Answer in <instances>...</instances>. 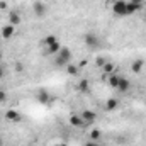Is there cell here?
I'll list each match as a JSON object with an SVG mask.
<instances>
[{
	"label": "cell",
	"instance_id": "9a60e30c",
	"mask_svg": "<svg viewBox=\"0 0 146 146\" xmlns=\"http://www.w3.org/2000/svg\"><path fill=\"white\" fill-rule=\"evenodd\" d=\"M60 49H61V44H60V41H58V42H54L53 46H48V48H46V53H48V54H56Z\"/></svg>",
	"mask_w": 146,
	"mask_h": 146
},
{
	"label": "cell",
	"instance_id": "3957f363",
	"mask_svg": "<svg viewBox=\"0 0 146 146\" xmlns=\"http://www.w3.org/2000/svg\"><path fill=\"white\" fill-rule=\"evenodd\" d=\"M83 41H85V44H87L88 48H92V49H95V48H100V44H102L100 37L97 36L95 33H85Z\"/></svg>",
	"mask_w": 146,
	"mask_h": 146
},
{
	"label": "cell",
	"instance_id": "2e32d148",
	"mask_svg": "<svg viewBox=\"0 0 146 146\" xmlns=\"http://www.w3.org/2000/svg\"><path fill=\"white\" fill-rule=\"evenodd\" d=\"M119 78H121V76H119L117 73H112V75H109V80H107V82H109L110 87L117 88V85H119Z\"/></svg>",
	"mask_w": 146,
	"mask_h": 146
},
{
	"label": "cell",
	"instance_id": "4fadbf2b",
	"mask_svg": "<svg viewBox=\"0 0 146 146\" xmlns=\"http://www.w3.org/2000/svg\"><path fill=\"white\" fill-rule=\"evenodd\" d=\"M66 72H68V75H72V76H78L80 75V68L76 65H73V63H68L66 65Z\"/></svg>",
	"mask_w": 146,
	"mask_h": 146
},
{
	"label": "cell",
	"instance_id": "30bf717a",
	"mask_svg": "<svg viewBox=\"0 0 146 146\" xmlns=\"http://www.w3.org/2000/svg\"><path fill=\"white\" fill-rule=\"evenodd\" d=\"M5 119H7V121H12V122H19V121H21V115H19L17 110L10 109V110L5 112Z\"/></svg>",
	"mask_w": 146,
	"mask_h": 146
},
{
	"label": "cell",
	"instance_id": "f546056e",
	"mask_svg": "<svg viewBox=\"0 0 146 146\" xmlns=\"http://www.w3.org/2000/svg\"><path fill=\"white\" fill-rule=\"evenodd\" d=\"M0 146H2V139H0Z\"/></svg>",
	"mask_w": 146,
	"mask_h": 146
},
{
	"label": "cell",
	"instance_id": "7402d4cb",
	"mask_svg": "<svg viewBox=\"0 0 146 146\" xmlns=\"http://www.w3.org/2000/svg\"><path fill=\"white\" fill-rule=\"evenodd\" d=\"M5 100H7V92L5 90H0V104L5 102Z\"/></svg>",
	"mask_w": 146,
	"mask_h": 146
},
{
	"label": "cell",
	"instance_id": "6da1fadb",
	"mask_svg": "<svg viewBox=\"0 0 146 146\" xmlns=\"http://www.w3.org/2000/svg\"><path fill=\"white\" fill-rule=\"evenodd\" d=\"M112 12H114V15H117V17H127V15H133L131 10H129L127 0H115V2L112 3Z\"/></svg>",
	"mask_w": 146,
	"mask_h": 146
},
{
	"label": "cell",
	"instance_id": "8fae6325",
	"mask_svg": "<svg viewBox=\"0 0 146 146\" xmlns=\"http://www.w3.org/2000/svg\"><path fill=\"white\" fill-rule=\"evenodd\" d=\"M143 66H145V60L138 58V60H134V61H133V65H131V70H133V73H141Z\"/></svg>",
	"mask_w": 146,
	"mask_h": 146
},
{
	"label": "cell",
	"instance_id": "9c48e42d",
	"mask_svg": "<svg viewBox=\"0 0 146 146\" xmlns=\"http://www.w3.org/2000/svg\"><path fill=\"white\" fill-rule=\"evenodd\" d=\"M129 87H131V82H129L127 78L121 76V78H119V85H117V90H119V92H127V90H129Z\"/></svg>",
	"mask_w": 146,
	"mask_h": 146
},
{
	"label": "cell",
	"instance_id": "52a82bcc",
	"mask_svg": "<svg viewBox=\"0 0 146 146\" xmlns=\"http://www.w3.org/2000/svg\"><path fill=\"white\" fill-rule=\"evenodd\" d=\"M14 33H15V26H12V24H7V26L2 27V37H5V39L12 37Z\"/></svg>",
	"mask_w": 146,
	"mask_h": 146
},
{
	"label": "cell",
	"instance_id": "d4e9b609",
	"mask_svg": "<svg viewBox=\"0 0 146 146\" xmlns=\"http://www.w3.org/2000/svg\"><path fill=\"white\" fill-rule=\"evenodd\" d=\"M85 146H100V145H99L97 141H92V139H90V141H87V145Z\"/></svg>",
	"mask_w": 146,
	"mask_h": 146
},
{
	"label": "cell",
	"instance_id": "484cf974",
	"mask_svg": "<svg viewBox=\"0 0 146 146\" xmlns=\"http://www.w3.org/2000/svg\"><path fill=\"white\" fill-rule=\"evenodd\" d=\"M15 70H17V72H22V70H24V65L17 63V65H15Z\"/></svg>",
	"mask_w": 146,
	"mask_h": 146
},
{
	"label": "cell",
	"instance_id": "4dcf8cb0",
	"mask_svg": "<svg viewBox=\"0 0 146 146\" xmlns=\"http://www.w3.org/2000/svg\"><path fill=\"white\" fill-rule=\"evenodd\" d=\"M56 146H58V145H56Z\"/></svg>",
	"mask_w": 146,
	"mask_h": 146
},
{
	"label": "cell",
	"instance_id": "277c9868",
	"mask_svg": "<svg viewBox=\"0 0 146 146\" xmlns=\"http://www.w3.org/2000/svg\"><path fill=\"white\" fill-rule=\"evenodd\" d=\"M80 115H82V119H83V127H90V126L95 122V119H97V115H95L94 110H83Z\"/></svg>",
	"mask_w": 146,
	"mask_h": 146
},
{
	"label": "cell",
	"instance_id": "5bb4252c",
	"mask_svg": "<svg viewBox=\"0 0 146 146\" xmlns=\"http://www.w3.org/2000/svg\"><path fill=\"white\" fill-rule=\"evenodd\" d=\"M114 70H115V66H114V63H110V61H107V63L102 66V72H104V75H106V76L112 75V73H114Z\"/></svg>",
	"mask_w": 146,
	"mask_h": 146
},
{
	"label": "cell",
	"instance_id": "5b68a950",
	"mask_svg": "<svg viewBox=\"0 0 146 146\" xmlns=\"http://www.w3.org/2000/svg\"><path fill=\"white\" fill-rule=\"evenodd\" d=\"M33 10H34V15H36V17H42V15H46V12H48L46 5H44L42 2H34Z\"/></svg>",
	"mask_w": 146,
	"mask_h": 146
},
{
	"label": "cell",
	"instance_id": "83f0119b",
	"mask_svg": "<svg viewBox=\"0 0 146 146\" xmlns=\"http://www.w3.org/2000/svg\"><path fill=\"white\" fill-rule=\"evenodd\" d=\"M58 146H68V145H66V143H60Z\"/></svg>",
	"mask_w": 146,
	"mask_h": 146
},
{
	"label": "cell",
	"instance_id": "4316f807",
	"mask_svg": "<svg viewBox=\"0 0 146 146\" xmlns=\"http://www.w3.org/2000/svg\"><path fill=\"white\" fill-rule=\"evenodd\" d=\"M2 60H3V54H2V53H0V63H2Z\"/></svg>",
	"mask_w": 146,
	"mask_h": 146
},
{
	"label": "cell",
	"instance_id": "d6986e66",
	"mask_svg": "<svg viewBox=\"0 0 146 146\" xmlns=\"http://www.w3.org/2000/svg\"><path fill=\"white\" fill-rule=\"evenodd\" d=\"M102 138V133L99 131V129H94V131H90V139L92 141H99Z\"/></svg>",
	"mask_w": 146,
	"mask_h": 146
},
{
	"label": "cell",
	"instance_id": "ffe728a7",
	"mask_svg": "<svg viewBox=\"0 0 146 146\" xmlns=\"http://www.w3.org/2000/svg\"><path fill=\"white\" fill-rule=\"evenodd\" d=\"M54 42H58V39L54 36H46L44 37V46H46V48H48V46H53Z\"/></svg>",
	"mask_w": 146,
	"mask_h": 146
},
{
	"label": "cell",
	"instance_id": "44dd1931",
	"mask_svg": "<svg viewBox=\"0 0 146 146\" xmlns=\"http://www.w3.org/2000/svg\"><path fill=\"white\" fill-rule=\"evenodd\" d=\"M106 63H107V60H106V58H102V56H99V58H97V61H95V65H97L99 68H102Z\"/></svg>",
	"mask_w": 146,
	"mask_h": 146
},
{
	"label": "cell",
	"instance_id": "7c38bea8",
	"mask_svg": "<svg viewBox=\"0 0 146 146\" xmlns=\"http://www.w3.org/2000/svg\"><path fill=\"white\" fill-rule=\"evenodd\" d=\"M9 24H12V26H19V24H21V14L15 12V10H12V12L9 14Z\"/></svg>",
	"mask_w": 146,
	"mask_h": 146
},
{
	"label": "cell",
	"instance_id": "8992f818",
	"mask_svg": "<svg viewBox=\"0 0 146 146\" xmlns=\"http://www.w3.org/2000/svg\"><path fill=\"white\" fill-rule=\"evenodd\" d=\"M36 99L41 102V104H48V102H51V95H49V92H48L46 88H41V90L37 92Z\"/></svg>",
	"mask_w": 146,
	"mask_h": 146
},
{
	"label": "cell",
	"instance_id": "ac0fdd59",
	"mask_svg": "<svg viewBox=\"0 0 146 146\" xmlns=\"http://www.w3.org/2000/svg\"><path fill=\"white\" fill-rule=\"evenodd\" d=\"M88 87H90V83H88L87 78H83V80L78 83V90H80V92H88Z\"/></svg>",
	"mask_w": 146,
	"mask_h": 146
},
{
	"label": "cell",
	"instance_id": "603a6c76",
	"mask_svg": "<svg viewBox=\"0 0 146 146\" xmlns=\"http://www.w3.org/2000/svg\"><path fill=\"white\" fill-rule=\"evenodd\" d=\"M3 76H5V66L0 63V78H3Z\"/></svg>",
	"mask_w": 146,
	"mask_h": 146
},
{
	"label": "cell",
	"instance_id": "f1b7e54d",
	"mask_svg": "<svg viewBox=\"0 0 146 146\" xmlns=\"http://www.w3.org/2000/svg\"><path fill=\"white\" fill-rule=\"evenodd\" d=\"M145 21H146V9H145Z\"/></svg>",
	"mask_w": 146,
	"mask_h": 146
},
{
	"label": "cell",
	"instance_id": "ba28073f",
	"mask_svg": "<svg viewBox=\"0 0 146 146\" xmlns=\"http://www.w3.org/2000/svg\"><path fill=\"white\" fill-rule=\"evenodd\" d=\"M70 124L73 127H83V119L80 114H72L70 115Z\"/></svg>",
	"mask_w": 146,
	"mask_h": 146
},
{
	"label": "cell",
	"instance_id": "cb8c5ba5",
	"mask_svg": "<svg viewBox=\"0 0 146 146\" xmlns=\"http://www.w3.org/2000/svg\"><path fill=\"white\" fill-rule=\"evenodd\" d=\"M131 3H138V5H145V0H127Z\"/></svg>",
	"mask_w": 146,
	"mask_h": 146
},
{
	"label": "cell",
	"instance_id": "e0dca14e",
	"mask_svg": "<svg viewBox=\"0 0 146 146\" xmlns=\"http://www.w3.org/2000/svg\"><path fill=\"white\" fill-rule=\"evenodd\" d=\"M117 106H119L117 99H107V102H106V109H107V110H114V109H117Z\"/></svg>",
	"mask_w": 146,
	"mask_h": 146
},
{
	"label": "cell",
	"instance_id": "7a4b0ae2",
	"mask_svg": "<svg viewBox=\"0 0 146 146\" xmlns=\"http://www.w3.org/2000/svg\"><path fill=\"white\" fill-rule=\"evenodd\" d=\"M56 56V60H54V63L58 65V66H66L68 63H72V51L66 48V46H61V49L54 54Z\"/></svg>",
	"mask_w": 146,
	"mask_h": 146
}]
</instances>
